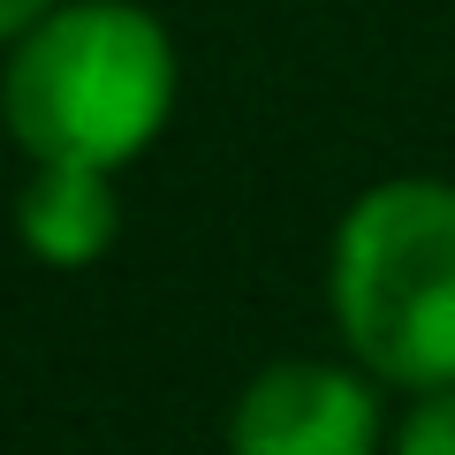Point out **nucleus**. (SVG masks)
Masks as SVG:
<instances>
[{"instance_id":"f257e3e1","label":"nucleus","mask_w":455,"mask_h":455,"mask_svg":"<svg viewBox=\"0 0 455 455\" xmlns=\"http://www.w3.org/2000/svg\"><path fill=\"white\" fill-rule=\"evenodd\" d=\"M175 92V38L145 0H61L0 53V130L31 160L122 175L160 145Z\"/></svg>"},{"instance_id":"f03ea898","label":"nucleus","mask_w":455,"mask_h":455,"mask_svg":"<svg viewBox=\"0 0 455 455\" xmlns=\"http://www.w3.org/2000/svg\"><path fill=\"white\" fill-rule=\"evenodd\" d=\"M326 296L372 379L410 395L455 387V182H372L334 228Z\"/></svg>"},{"instance_id":"7ed1b4c3","label":"nucleus","mask_w":455,"mask_h":455,"mask_svg":"<svg viewBox=\"0 0 455 455\" xmlns=\"http://www.w3.org/2000/svg\"><path fill=\"white\" fill-rule=\"evenodd\" d=\"M379 387L326 357H281L243 387L228 455H379Z\"/></svg>"},{"instance_id":"20e7f679","label":"nucleus","mask_w":455,"mask_h":455,"mask_svg":"<svg viewBox=\"0 0 455 455\" xmlns=\"http://www.w3.org/2000/svg\"><path fill=\"white\" fill-rule=\"evenodd\" d=\"M16 235L38 266L76 274L99 266L122 235V190L107 167H68V160H38V175L16 197Z\"/></svg>"},{"instance_id":"39448f33","label":"nucleus","mask_w":455,"mask_h":455,"mask_svg":"<svg viewBox=\"0 0 455 455\" xmlns=\"http://www.w3.org/2000/svg\"><path fill=\"white\" fill-rule=\"evenodd\" d=\"M395 455H455V387L418 395V410L395 433Z\"/></svg>"},{"instance_id":"423d86ee","label":"nucleus","mask_w":455,"mask_h":455,"mask_svg":"<svg viewBox=\"0 0 455 455\" xmlns=\"http://www.w3.org/2000/svg\"><path fill=\"white\" fill-rule=\"evenodd\" d=\"M53 8H61V0H0V53L16 46V38L31 31V23H46Z\"/></svg>"}]
</instances>
